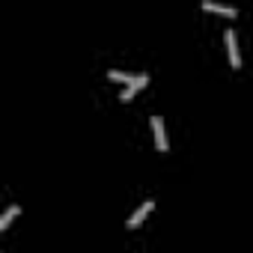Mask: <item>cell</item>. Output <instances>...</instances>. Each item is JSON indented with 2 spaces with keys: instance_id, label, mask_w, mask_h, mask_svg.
Returning <instances> with one entry per match:
<instances>
[{
  "instance_id": "1",
  "label": "cell",
  "mask_w": 253,
  "mask_h": 253,
  "mask_svg": "<svg viewBox=\"0 0 253 253\" xmlns=\"http://www.w3.org/2000/svg\"><path fill=\"white\" fill-rule=\"evenodd\" d=\"M152 131H155V146H158V152H167L170 143H167V131H164V119H161V116H152Z\"/></svg>"
},
{
  "instance_id": "2",
  "label": "cell",
  "mask_w": 253,
  "mask_h": 253,
  "mask_svg": "<svg viewBox=\"0 0 253 253\" xmlns=\"http://www.w3.org/2000/svg\"><path fill=\"white\" fill-rule=\"evenodd\" d=\"M223 39H226V51H229V63H232V66L238 69V66H241V54H238V42H235V30H226V36H223Z\"/></svg>"
},
{
  "instance_id": "3",
  "label": "cell",
  "mask_w": 253,
  "mask_h": 253,
  "mask_svg": "<svg viewBox=\"0 0 253 253\" xmlns=\"http://www.w3.org/2000/svg\"><path fill=\"white\" fill-rule=\"evenodd\" d=\"M152 209H155V203H152V200H146V203H143V206H140V209H137L131 217H128V229H137V226L146 220V214H149Z\"/></svg>"
},
{
  "instance_id": "4",
  "label": "cell",
  "mask_w": 253,
  "mask_h": 253,
  "mask_svg": "<svg viewBox=\"0 0 253 253\" xmlns=\"http://www.w3.org/2000/svg\"><path fill=\"white\" fill-rule=\"evenodd\" d=\"M203 9H206V12H214V15H226V18H235V6H226V3H214V0H203Z\"/></svg>"
},
{
  "instance_id": "5",
  "label": "cell",
  "mask_w": 253,
  "mask_h": 253,
  "mask_svg": "<svg viewBox=\"0 0 253 253\" xmlns=\"http://www.w3.org/2000/svg\"><path fill=\"white\" fill-rule=\"evenodd\" d=\"M146 84H149V75H137V81H134L131 86H125L119 98H122V101H131V98H134V92H137V89H143Z\"/></svg>"
},
{
  "instance_id": "6",
  "label": "cell",
  "mask_w": 253,
  "mask_h": 253,
  "mask_svg": "<svg viewBox=\"0 0 253 253\" xmlns=\"http://www.w3.org/2000/svg\"><path fill=\"white\" fill-rule=\"evenodd\" d=\"M18 211H21L18 206H9V209L3 211V217H0V229H6V226H9V223L15 220V214H18Z\"/></svg>"
},
{
  "instance_id": "7",
  "label": "cell",
  "mask_w": 253,
  "mask_h": 253,
  "mask_svg": "<svg viewBox=\"0 0 253 253\" xmlns=\"http://www.w3.org/2000/svg\"><path fill=\"white\" fill-rule=\"evenodd\" d=\"M107 78H110V81H122V84H128V86L137 81V78H134V75H128V72H107Z\"/></svg>"
}]
</instances>
